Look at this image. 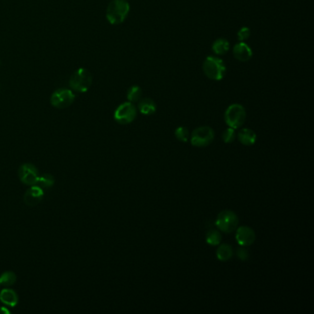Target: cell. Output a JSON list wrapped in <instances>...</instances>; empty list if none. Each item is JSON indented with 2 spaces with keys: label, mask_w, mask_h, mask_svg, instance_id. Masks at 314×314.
<instances>
[{
  "label": "cell",
  "mask_w": 314,
  "mask_h": 314,
  "mask_svg": "<svg viewBox=\"0 0 314 314\" xmlns=\"http://www.w3.org/2000/svg\"><path fill=\"white\" fill-rule=\"evenodd\" d=\"M232 53L236 59L240 62L250 61L253 57V50L245 42L236 44L233 47Z\"/></svg>",
  "instance_id": "7c38bea8"
},
{
  "label": "cell",
  "mask_w": 314,
  "mask_h": 314,
  "mask_svg": "<svg viewBox=\"0 0 314 314\" xmlns=\"http://www.w3.org/2000/svg\"><path fill=\"white\" fill-rule=\"evenodd\" d=\"M246 110L244 107L240 104H233L230 105L227 108L225 112V122L228 127L233 129L241 128L246 121Z\"/></svg>",
  "instance_id": "3957f363"
},
{
  "label": "cell",
  "mask_w": 314,
  "mask_h": 314,
  "mask_svg": "<svg viewBox=\"0 0 314 314\" xmlns=\"http://www.w3.org/2000/svg\"><path fill=\"white\" fill-rule=\"evenodd\" d=\"M53 184H54V177L49 174L39 176L35 183V185H38L42 189H48L52 187Z\"/></svg>",
  "instance_id": "44dd1931"
},
{
  "label": "cell",
  "mask_w": 314,
  "mask_h": 314,
  "mask_svg": "<svg viewBox=\"0 0 314 314\" xmlns=\"http://www.w3.org/2000/svg\"><path fill=\"white\" fill-rule=\"evenodd\" d=\"M251 36V30L248 27H243L239 30L238 34H237V37L238 40L240 42H245L246 40H248Z\"/></svg>",
  "instance_id": "cb8c5ba5"
},
{
  "label": "cell",
  "mask_w": 314,
  "mask_h": 314,
  "mask_svg": "<svg viewBox=\"0 0 314 314\" xmlns=\"http://www.w3.org/2000/svg\"><path fill=\"white\" fill-rule=\"evenodd\" d=\"M10 314V311L7 307L5 306H2L0 307V314Z\"/></svg>",
  "instance_id": "484cf974"
},
{
  "label": "cell",
  "mask_w": 314,
  "mask_h": 314,
  "mask_svg": "<svg viewBox=\"0 0 314 314\" xmlns=\"http://www.w3.org/2000/svg\"><path fill=\"white\" fill-rule=\"evenodd\" d=\"M236 139H238V140L244 146H253L256 142L257 136L255 132L253 131L252 129L243 128L237 134Z\"/></svg>",
  "instance_id": "9a60e30c"
},
{
  "label": "cell",
  "mask_w": 314,
  "mask_h": 314,
  "mask_svg": "<svg viewBox=\"0 0 314 314\" xmlns=\"http://www.w3.org/2000/svg\"><path fill=\"white\" fill-rule=\"evenodd\" d=\"M236 241L240 246L248 247L255 242L256 235L252 227L248 226H241L236 229Z\"/></svg>",
  "instance_id": "30bf717a"
},
{
  "label": "cell",
  "mask_w": 314,
  "mask_h": 314,
  "mask_svg": "<svg viewBox=\"0 0 314 314\" xmlns=\"http://www.w3.org/2000/svg\"><path fill=\"white\" fill-rule=\"evenodd\" d=\"M75 94L71 89L58 88L51 96V105L57 109H66L70 107L75 101Z\"/></svg>",
  "instance_id": "ba28073f"
},
{
  "label": "cell",
  "mask_w": 314,
  "mask_h": 314,
  "mask_svg": "<svg viewBox=\"0 0 314 314\" xmlns=\"http://www.w3.org/2000/svg\"><path fill=\"white\" fill-rule=\"evenodd\" d=\"M229 49H230L229 42L227 39H224V38H218L212 44V51L218 56L226 54L229 51Z\"/></svg>",
  "instance_id": "2e32d148"
},
{
  "label": "cell",
  "mask_w": 314,
  "mask_h": 314,
  "mask_svg": "<svg viewBox=\"0 0 314 314\" xmlns=\"http://www.w3.org/2000/svg\"><path fill=\"white\" fill-rule=\"evenodd\" d=\"M222 236L218 229H209L206 234V242L212 246H217L221 243Z\"/></svg>",
  "instance_id": "ffe728a7"
},
{
  "label": "cell",
  "mask_w": 314,
  "mask_h": 314,
  "mask_svg": "<svg viewBox=\"0 0 314 314\" xmlns=\"http://www.w3.org/2000/svg\"><path fill=\"white\" fill-rule=\"evenodd\" d=\"M92 83V76L88 70L80 68L76 70L71 76L70 80V87L80 93L86 92Z\"/></svg>",
  "instance_id": "277c9868"
},
{
  "label": "cell",
  "mask_w": 314,
  "mask_h": 314,
  "mask_svg": "<svg viewBox=\"0 0 314 314\" xmlns=\"http://www.w3.org/2000/svg\"><path fill=\"white\" fill-rule=\"evenodd\" d=\"M17 281V276L12 271H6L0 276V286L9 288L13 286Z\"/></svg>",
  "instance_id": "ac0fdd59"
},
{
  "label": "cell",
  "mask_w": 314,
  "mask_h": 314,
  "mask_svg": "<svg viewBox=\"0 0 314 314\" xmlns=\"http://www.w3.org/2000/svg\"><path fill=\"white\" fill-rule=\"evenodd\" d=\"M130 12V5L127 0H113L106 9V18L112 25L122 23Z\"/></svg>",
  "instance_id": "6da1fadb"
},
{
  "label": "cell",
  "mask_w": 314,
  "mask_h": 314,
  "mask_svg": "<svg viewBox=\"0 0 314 314\" xmlns=\"http://www.w3.org/2000/svg\"><path fill=\"white\" fill-rule=\"evenodd\" d=\"M216 226L219 231L227 234L231 233L239 227V218L232 210H223L217 217Z\"/></svg>",
  "instance_id": "5b68a950"
},
{
  "label": "cell",
  "mask_w": 314,
  "mask_h": 314,
  "mask_svg": "<svg viewBox=\"0 0 314 314\" xmlns=\"http://www.w3.org/2000/svg\"><path fill=\"white\" fill-rule=\"evenodd\" d=\"M236 136H237V134H236L235 129L228 127L225 131L223 132L222 140L227 144H230L236 140Z\"/></svg>",
  "instance_id": "603a6c76"
},
{
  "label": "cell",
  "mask_w": 314,
  "mask_h": 314,
  "mask_svg": "<svg viewBox=\"0 0 314 314\" xmlns=\"http://www.w3.org/2000/svg\"><path fill=\"white\" fill-rule=\"evenodd\" d=\"M138 110L144 115H152L157 111L156 103L150 98H142L139 102Z\"/></svg>",
  "instance_id": "5bb4252c"
},
{
  "label": "cell",
  "mask_w": 314,
  "mask_h": 314,
  "mask_svg": "<svg viewBox=\"0 0 314 314\" xmlns=\"http://www.w3.org/2000/svg\"><path fill=\"white\" fill-rule=\"evenodd\" d=\"M175 138L181 142H187L190 140V133L187 127L185 126H179L175 129Z\"/></svg>",
  "instance_id": "7402d4cb"
},
{
  "label": "cell",
  "mask_w": 314,
  "mask_h": 314,
  "mask_svg": "<svg viewBox=\"0 0 314 314\" xmlns=\"http://www.w3.org/2000/svg\"><path fill=\"white\" fill-rule=\"evenodd\" d=\"M138 115V109L130 102L119 105L114 111V118L119 124H129L135 121Z\"/></svg>",
  "instance_id": "52a82bcc"
},
{
  "label": "cell",
  "mask_w": 314,
  "mask_h": 314,
  "mask_svg": "<svg viewBox=\"0 0 314 314\" xmlns=\"http://www.w3.org/2000/svg\"><path fill=\"white\" fill-rule=\"evenodd\" d=\"M44 189L39 187L38 185H31V187L27 190L24 196H23V201L26 204L27 206L34 207L38 205L44 197Z\"/></svg>",
  "instance_id": "8fae6325"
},
{
  "label": "cell",
  "mask_w": 314,
  "mask_h": 314,
  "mask_svg": "<svg viewBox=\"0 0 314 314\" xmlns=\"http://www.w3.org/2000/svg\"><path fill=\"white\" fill-rule=\"evenodd\" d=\"M0 301L7 307H16L18 303L17 292L9 288H5L0 292Z\"/></svg>",
  "instance_id": "4fadbf2b"
},
{
  "label": "cell",
  "mask_w": 314,
  "mask_h": 314,
  "mask_svg": "<svg viewBox=\"0 0 314 314\" xmlns=\"http://www.w3.org/2000/svg\"><path fill=\"white\" fill-rule=\"evenodd\" d=\"M142 96H143V90L138 85H134V86L129 87L127 90V93H126L128 102H130L132 104L139 103L142 99Z\"/></svg>",
  "instance_id": "d6986e66"
},
{
  "label": "cell",
  "mask_w": 314,
  "mask_h": 314,
  "mask_svg": "<svg viewBox=\"0 0 314 314\" xmlns=\"http://www.w3.org/2000/svg\"><path fill=\"white\" fill-rule=\"evenodd\" d=\"M237 257L242 261H247L250 258V252L246 249L244 246H241L237 250Z\"/></svg>",
  "instance_id": "d4e9b609"
},
{
  "label": "cell",
  "mask_w": 314,
  "mask_h": 314,
  "mask_svg": "<svg viewBox=\"0 0 314 314\" xmlns=\"http://www.w3.org/2000/svg\"><path fill=\"white\" fill-rule=\"evenodd\" d=\"M203 71L207 78L214 81H219L225 76L226 65L218 56L210 55L204 61Z\"/></svg>",
  "instance_id": "7a4b0ae2"
},
{
  "label": "cell",
  "mask_w": 314,
  "mask_h": 314,
  "mask_svg": "<svg viewBox=\"0 0 314 314\" xmlns=\"http://www.w3.org/2000/svg\"><path fill=\"white\" fill-rule=\"evenodd\" d=\"M232 256H233V249L231 245L223 244L218 246L217 250V258L219 261L227 262L231 259Z\"/></svg>",
  "instance_id": "e0dca14e"
},
{
  "label": "cell",
  "mask_w": 314,
  "mask_h": 314,
  "mask_svg": "<svg viewBox=\"0 0 314 314\" xmlns=\"http://www.w3.org/2000/svg\"><path fill=\"white\" fill-rule=\"evenodd\" d=\"M18 178L20 182L26 185H35L39 177L37 168L32 163H24L18 169Z\"/></svg>",
  "instance_id": "9c48e42d"
},
{
  "label": "cell",
  "mask_w": 314,
  "mask_h": 314,
  "mask_svg": "<svg viewBox=\"0 0 314 314\" xmlns=\"http://www.w3.org/2000/svg\"><path fill=\"white\" fill-rule=\"evenodd\" d=\"M215 140V132L210 126H199L190 135V142L193 147L205 148Z\"/></svg>",
  "instance_id": "8992f818"
}]
</instances>
